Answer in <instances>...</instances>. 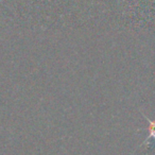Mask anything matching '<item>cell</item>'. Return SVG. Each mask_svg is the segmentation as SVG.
<instances>
[{"instance_id": "cell-1", "label": "cell", "mask_w": 155, "mask_h": 155, "mask_svg": "<svg viewBox=\"0 0 155 155\" xmlns=\"http://www.w3.org/2000/svg\"><path fill=\"white\" fill-rule=\"evenodd\" d=\"M142 116H143L144 119H146V120L149 122V127H148L149 136L147 137V139L143 141V144H144L146 142H148L150 139H155V119H154V120H150V119H149L148 117L144 116L143 114H142Z\"/></svg>"}]
</instances>
